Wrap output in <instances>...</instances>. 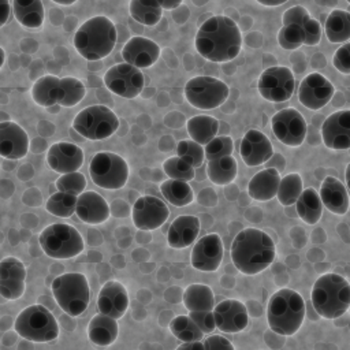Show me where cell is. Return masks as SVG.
<instances>
[{
	"label": "cell",
	"instance_id": "cell-1",
	"mask_svg": "<svg viewBox=\"0 0 350 350\" xmlns=\"http://www.w3.org/2000/svg\"><path fill=\"white\" fill-rule=\"evenodd\" d=\"M194 48L209 62L226 63L239 55L242 34L231 18L213 15L198 27L194 37Z\"/></svg>",
	"mask_w": 350,
	"mask_h": 350
},
{
	"label": "cell",
	"instance_id": "cell-2",
	"mask_svg": "<svg viewBox=\"0 0 350 350\" xmlns=\"http://www.w3.org/2000/svg\"><path fill=\"white\" fill-rule=\"evenodd\" d=\"M230 253L235 268L243 275L253 276L273 262L276 246L265 231L247 227L235 235Z\"/></svg>",
	"mask_w": 350,
	"mask_h": 350
},
{
	"label": "cell",
	"instance_id": "cell-3",
	"mask_svg": "<svg viewBox=\"0 0 350 350\" xmlns=\"http://www.w3.org/2000/svg\"><path fill=\"white\" fill-rule=\"evenodd\" d=\"M118 33L113 22L105 15H96L85 21L74 34L72 44L86 60L107 57L115 48Z\"/></svg>",
	"mask_w": 350,
	"mask_h": 350
},
{
	"label": "cell",
	"instance_id": "cell-4",
	"mask_svg": "<svg viewBox=\"0 0 350 350\" xmlns=\"http://www.w3.org/2000/svg\"><path fill=\"white\" fill-rule=\"evenodd\" d=\"M310 304L321 319L343 316L350 306L349 280L338 273H324L316 279L310 291Z\"/></svg>",
	"mask_w": 350,
	"mask_h": 350
},
{
	"label": "cell",
	"instance_id": "cell-5",
	"mask_svg": "<svg viewBox=\"0 0 350 350\" xmlns=\"http://www.w3.org/2000/svg\"><path fill=\"white\" fill-rule=\"evenodd\" d=\"M305 320V301L291 288L275 291L267 305V323L282 336H291L302 327Z\"/></svg>",
	"mask_w": 350,
	"mask_h": 350
},
{
	"label": "cell",
	"instance_id": "cell-6",
	"mask_svg": "<svg viewBox=\"0 0 350 350\" xmlns=\"http://www.w3.org/2000/svg\"><path fill=\"white\" fill-rule=\"evenodd\" d=\"M52 297L57 306L71 317L81 316L90 301V287L83 273L68 272L56 276L51 283Z\"/></svg>",
	"mask_w": 350,
	"mask_h": 350
},
{
	"label": "cell",
	"instance_id": "cell-7",
	"mask_svg": "<svg viewBox=\"0 0 350 350\" xmlns=\"http://www.w3.org/2000/svg\"><path fill=\"white\" fill-rule=\"evenodd\" d=\"M15 332L25 340L49 343L59 336V324L51 309L41 304L25 308L15 319Z\"/></svg>",
	"mask_w": 350,
	"mask_h": 350
},
{
	"label": "cell",
	"instance_id": "cell-8",
	"mask_svg": "<svg viewBox=\"0 0 350 350\" xmlns=\"http://www.w3.org/2000/svg\"><path fill=\"white\" fill-rule=\"evenodd\" d=\"M38 243L48 257L56 260L74 258L85 249L81 232L66 223L46 226L38 237Z\"/></svg>",
	"mask_w": 350,
	"mask_h": 350
},
{
	"label": "cell",
	"instance_id": "cell-9",
	"mask_svg": "<svg viewBox=\"0 0 350 350\" xmlns=\"http://www.w3.org/2000/svg\"><path fill=\"white\" fill-rule=\"evenodd\" d=\"M72 129L89 141H101L118 131L119 118L105 105H90L75 115Z\"/></svg>",
	"mask_w": 350,
	"mask_h": 350
},
{
	"label": "cell",
	"instance_id": "cell-10",
	"mask_svg": "<svg viewBox=\"0 0 350 350\" xmlns=\"http://www.w3.org/2000/svg\"><path fill=\"white\" fill-rule=\"evenodd\" d=\"M92 182L105 190H118L126 186L130 175L127 161L113 152H98L89 165Z\"/></svg>",
	"mask_w": 350,
	"mask_h": 350
},
{
	"label": "cell",
	"instance_id": "cell-11",
	"mask_svg": "<svg viewBox=\"0 0 350 350\" xmlns=\"http://www.w3.org/2000/svg\"><path fill=\"white\" fill-rule=\"evenodd\" d=\"M183 94L186 101L197 109H215L228 98L230 88L215 77L201 75L186 82Z\"/></svg>",
	"mask_w": 350,
	"mask_h": 350
},
{
	"label": "cell",
	"instance_id": "cell-12",
	"mask_svg": "<svg viewBox=\"0 0 350 350\" xmlns=\"http://www.w3.org/2000/svg\"><path fill=\"white\" fill-rule=\"evenodd\" d=\"M257 89L260 96L269 103H283L290 100L295 89L293 70L286 66L268 67L258 77Z\"/></svg>",
	"mask_w": 350,
	"mask_h": 350
},
{
	"label": "cell",
	"instance_id": "cell-13",
	"mask_svg": "<svg viewBox=\"0 0 350 350\" xmlns=\"http://www.w3.org/2000/svg\"><path fill=\"white\" fill-rule=\"evenodd\" d=\"M105 88L123 98H135L141 94L145 78L139 68L123 62L109 67L103 77Z\"/></svg>",
	"mask_w": 350,
	"mask_h": 350
},
{
	"label": "cell",
	"instance_id": "cell-14",
	"mask_svg": "<svg viewBox=\"0 0 350 350\" xmlns=\"http://www.w3.org/2000/svg\"><path fill=\"white\" fill-rule=\"evenodd\" d=\"M271 129L279 142L286 146H299L306 137V120L293 107L278 111L271 119Z\"/></svg>",
	"mask_w": 350,
	"mask_h": 350
},
{
	"label": "cell",
	"instance_id": "cell-15",
	"mask_svg": "<svg viewBox=\"0 0 350 350\" xmlns=\"http://www.w3.org/2000/svg\"><path fill=\"white\" fill-rule=\"evenodd\" d=\"M170 216L167 204L156 196L138 197L131 209L133 224L142 231H152L161 227Z\"/></svg>",
	"mask_w": 350,
	"mask_h": 350
},
{
	"label": "cell",
	"instance_id": "cell-16",
	"mask_svg": "<svg viewBox=\"0 0 350 350\" xmlns=\"http://www.w3.org/2000/svg\"><path fill=\"white\" fill-rule=\"evenodd\" d=\"M224 256L223 241L216 232L206 234L194 242L190 253V264L201 272H215L219 269Z\"/></svg>",
	"mask_w": 350,
	"mask_h": 350
},
{
	"label": "cell",
	"instance_id": "cell-17",
	"mask_svg": "<svg viewBox=\"0 0 350 350\" xmlns=\"http://www.w3.org/2000/svg\"><path fill=\"white\" fill-rule=\"evenodd\" d=\"M334 93L335 88L328 78L319 72H310L299 83L298 100L305 108L319 111L331 101Z\"/></svg>",
	"mask_w": 350,
	"mask_h": 350
},
{
	"label": "cell",
	"instance_id": "cell-18",
	"mask_svg": "<svg viewBox=\"0 0 350 350\" xmlns=\"http://www.w3.org/2000/svg\"><path fill=\"white\" fill-rule=\"evenodd\" d=\"M212 313L216 328L224 334L242 332L249 324L247 309L239 299H223L215 304Z\"/></svg>",
	"mask_w": 350,
	"mask_h": 350
},
{
	"label": "cell",
	"instance_id": "cell-19",
	"mask_svg": "<svg viewBox=\"0 0 350 350\" xmlns=\"http://www.w3.org/2000/svg\"><path fill=\"white\" fill-rule=\"evenodd\" d=\"M26 268L14 256L0 260V295L7 301H16L25 294Z\"/></svg>",
	"mask_w": 350,
	"mask_h": 350
},
{
	"label": "cell",
	"instance_id": "cell-20",
	"mask_svg": "<svg viewBox=\"0 0 350 350\" xmlns=\"http://www.w3.org/2000/svg\"><path fill=\"white\" fill-rule=\"evenodd\" d=\"M321 139L331 150L350 148V111L340 109L331 113L321 124Z\"/></svg>",
	"mask_w": 350,
	"mask_h": 350
},
{
	"label": "cell",
	"instance_id": "cell-21",
	"mask_svg": "<svg viewBox=\"0 0 350 350\" xmlns=\"http://www.w3.org/2000/svg\"><path fill=\"white\" fill-rule=\"evenodd\" d=\"M129 302L130 299L126 287L118 280H108L98 291L96 309L98 313L119 320L127 312Z\"/></svg>",
	"mask_w": 350,
	"mask_h": 350
},
{
	"label": "cell",
	"instance_id": "cell-22",
	"mask_svg": "<svg viewBox=\"0 0 350 350\" xmlns=\"http://www.w3.org/2000/svg\"><path fill=\"white\" fill-rule=\"evenodd\" d=\"M83 160V150L72 142H55L46 152L48 167L60 175L79 171Z\"/></svg>",
	"mask_w": 350,
	"mask_h": 350
},
{
	"label": "cell",
	"instance_id": "cell-23",
	"mask_svg": "<svg viewBox=\"0 0 350 350\" xmlns=\"http://www.w3.org/2000/svg\"><path fill=\"white\" fill-rule=\"evenodd\" d=\"M239 154L247 167H257L265 164L273 156V146L262 131L252 129L241 139Z\"/></svg>",
	"mask_w": 350,
	"mask_h": 350
},
{
	"label": "cell",
	"instance_id": "cell-24",
	"mask_svg": "<svg viewBox=\"0 0 350 350\" xmlns=\"http://www.w3.org/2000/svg\"><path fill=\"white\" fill-rule=\"evenodd\" d=\"M30 141L25 129L14 120L0 122V156L19 160L29 152Z\"/></svg>",
	"mask_w": 350,
	"mask_h": 350
},
{
	"label": "cell",
	"instance_id": "cell-25",
	"mask_svg": "<svg viewBox=\"0 0 350 350\" xmlns=\"http://www.w3.org/2000/svg\"><path fill=\"white\" fill-rule=\"evenodd\" d=\"M122 57L126 63L142 70L152 67L160 57V46L148 37L134 36L122 49Z\"/></svg>",
	"mask_w": 350,
	"mask_h": 350
},
{
	"label": "cell",
	"instance_id": "cell-26",
	"mask_svg": "<svg viewBox=\"0 0 350 350\" xmlns=\"http://www.w3.org/2000/svg\"><path fill=\"white\" fill-rule=\"evenodd\" d=\"M77 217L85 224H101L109 217V205L105 198L93 190H83L77 196L75 212Z\"/></svg>",
	"mask_w": 350,
	"mask_h": 350
},
{
	"label": "cell",
	"instance_id": "cell-27",
	"mask_svg": "<svg viewBox=\"0 0 350 350\" xmlns=\"http://www.w3.org/2000/svg\"><path fill=\"white\" fill-rule=\"evenodd\" d=\"M200 219L193 215L176 216L167 231V243L172 249H186L197 241Z\"/></svg>",
	"mask_w": 350,
	"mask_h": 350
},
{
	"label": "cell",
	"instance_id": "cell-28",
	"mask_svg": "<svg viewBox=\"0 0 350 350\" xmlns=\"http://www.w3.org/2000/svg\"><path fill=\"white\" fill-rule=\"evenodd\" d=\"M323 208H327L331 213L343 216L349 211V193L346 186L335 176H327L319 191Z\"/></svg>",
	"mask_w": 350,
	"mask_h": 350
},
{
	"label": "cell",
	"instance_id": "cell-29",
	"mask_svg": "<svg viewBox=\"0 0 350 350\" xmlns=\"http://www.w3.org/2000/svg\"><path fill=\"white\" fill-rule=\"evenodd\" d=\"M280 174L272 167H265L252 176L247 183V193L256 201H269L276 196Z\"/></svg>",
	"mask_w": 350,
	"mask_h": 350
},
{
	"label": "cell",
	"instance_id": "cell-30",
	"mask_svg": "<svg viewBox=\"0 0 350 350\" xmlns=\"http://www.w3.org/2000/svg\"><path fill=\"white\" fill-rule=\"evenodd\" d=\"M119 334L118 320L103 313H96L88 324L89 340L100 347L112 345Z\"/></svg>",
	"mask_w": 350,
	"mask_h": 350
},
{
	"label": "cell",
	"instance_id": "cell-31",
	"mask_svg": "<svg viewBox=\"0 0 350 350\" xmlns=\"http://www.w3.org/2000/svg\"><path fill=\"white\" fill-rule=\"evenodd\" d=\"M12 14L26 29H40L44 25L45 12L41 0H12Z\"/></svg>",
	"mask_w": 350,
	"mask_h": 350
},
{
	"label": "cell",
	"instance_id": "cell-32",
	"mask_svg": "<svg viewBox=\"0 0 350 350\" xmlns=\"http://www.w3.org/2000/svg\"><path fill=\"white\" fill-rule=\"evenodd\" d=\"M294 204H295V211L298 217L306 224L313 226L323 216L324 208L320 201L319 193L313 187L304 189Z\"/></svg>",
	"mask_w": 350,
	"mask_h": 350
},
{
	"label": "cell",
	"instance_id": "cell-33",
	"mask_svg": "<svg viewBox=\"0 0 350 350\" xmlns=\"http://www.w3.org/2000/svg\"><path fill=\"white\" fill-rule=\"evenodd\" d=\"M237 174H238V164H237V160L232 157V154L208 160L206 175L213 185L227 186L235 180Z\"/></svg>",
	"mask_w": 350,
	"mask_h": 350
},
{
	"label": "cell",
	"instance_id": "cell-34",
	"mask_svg": "<svg viewBox=\"0 0 350 350\" xmlns=\"http://www.w3.org/2000/svg\"><path fill=\"white\" fill-rule=\"evenodd\" d=\"M324 33L331 44H343L350 40V14L345 10H332L325 22Z\"/></svg>",
	"mask_w": 350,
	"mask_h": 350
},
{
	"label": "cell",
	"instance_id": "cell-35",
	"mask_svg": "<svg viewBox=\"0 0 350 350\" xmlns=\"http://www.w3.org/2000/svg\"><path fill=\"white\" fill-rule=\"evenodd\" d=\"M182 302L189 312L212 310L215 306V294L209 286L193 283L185 288Z\"/></svg>",
	"mask_w": 350,
	"mask_h": 350
},
{
	"label": "cell",
	"instance_id": "cell-36",
	"mask_svg": "<svg viewBox=\"0 0 350 350\" xmlns=\"http://www.w3.org/2000/svg\"><path fill=\"white\" fill-rule=\"evenodd\" d=\"M186 130L190 139L204 146L215 135H217L219 120L209 115H196L187 120Z\"/></svg>",
	"mask_w": 350,
	"mask_h": 350
},
{
	"label": "cell",
	"instance_id": "cell-37",
	"mask_svg": "<svg viewBox=\"0 0 350 350\" xmlns=\"http://www.w3.org/2000/svg\"><path fill=\"white\" fill-rule=\"evenodd\" d=\"M86 96L85 83L75 77H63L59 79L56 104L71 108L79 104Z\"/></svg>",
	"mask_w": 350,
	"mask_h": 350
},
{
	"label": "cell",
	"instance_id": "cell-38",
	"mask_svg": "<svg viewBox=\"0 0 350 350\" xmlns=\"http://www.w3.org/2000/svg\"><path fill=\"white\" fill-rule=\"evenodd\" d=\"M163 8L157 0H130V16L142 26H154L163 16Z\"/></svg>",
	"mask_w": 350,
	"mask_h": 350
},
{
	"label": "cell",
	"instance_id": "cell-39",
	"mask_svg": "<svg viewBox=\"0 0 350 350\" xmlns=\"http://www.w3.org/2000/svg\"><path fill=\"white\" fill-rule=\"evenodd\" d=\"M160 191L171 205L178 208L190 205L194 201L193 189L186 180L168 178L160 185Z\"/></svg>",
	"mask_w": 350,
	"mask_h": 350
},
{
	"label": "cell",
	"instance_id": "cell-40",
	"mask_svg": "<svg viewBox=\"0 0 350 350\" xmlns=\"http://www.w3.org/2000/svg\"><path fill=\"white\" fill-rule=\"evenodd\" d=\"M59 77L46 74L40 77L31 86L30 94L33 101L44 108L52 107L56 104V94H57V85Z\"/></svg>",
	"mask_w": 350,
	"mask_h": 350
},
{
	"label": "cell",
	"instance_id": "cell-41",
	"mask_svg": "<svg viewBox=\"0 0 350 350\" xmlns=\"http://www.w3.org/2000/svg\"><path fill=\"white\" fill-rule=\"evenodd\" d=\"M304 190V180L298 172H290L284 176H280V182L276 191V198L280 205L290 206L294 205L295 200L299 197Z\"/></svg>",
	"mask_w": 350,
	"mask_h": 350
},
{
	"label": "cell",
	"instance_id": "cell-42",
	"mask_svg": "<svg viewBox=\"0 0 350 350\" xmlns=\"http://www.w3.org/2000/svg\"><path fill=\"white\" fill-rule=\"evenodd\" d=\"M170 332L180 342L202 340L205 336L198 325L190 319L189 314H179L170 321Z\"/></svg>",
	"mask_w": 350,
	"mask_h": 350
},
{
	"label": "cell",
	"instance_id": "cell-43",
	"mask_svg": "<svg viewBox=\"0 0 350 350\" xmlns=\"http://www.w3.org/2000/svg\"><path fill=\"white\" fill-rule=\"evenodd\" d=\"M75 202L77 196L64 193V191H55L49 196L45 204V209L48 213L57 216V217H70L75 212Z\"/></svg>",
	"mask_w": 350,
	"mask_h": 350
},
{
	"label": "cell",
	"instance_id": "cell-44",
	"mask_svg": "<svg viewBox=\"0 0 350 350\" xmlns=\"http://www.w3.org/2000/svg\"><path fill=\"white\" fill-rule=\"evenodd\" d=\"M163 170L165 175L171 179L179 180H191L196 176V168L186 163L179 156H171L163 161Z\"/></svg>",
	"mask_w": 350,
	"mask_h": 350
},
{
	"label": "cell",
	"instance_id": "cell-45",
	"mask_svg": "<svg viewBox=\"0 0 350 350\" xmlns=\"http://www.w3.org/2000/svg\"><path fill=\"white\" fill-rule=\"evenodd\" d=\"M176 156L183 159L186 163L193 165L194 168H198L204 164L205 156H204V146L197 144L193 139H182L176 145Z\"/></svg>",
	"mask_w": 350,
	"mask_h": 350
},
{
	"label": "cell",
	"instance_id": "cell-46",
	"mask_svg": "<svg viewBox=\"0 0 350 350\" xmlns=\"http://www.w3.org/2000/svg\"><path fill=\"white\" fill-rule=\"evenodd\" d=\"M278 44L286 51H295L304 45L302 29L297 25H283L278 31Z\"/></svg>",
	"mask_w": 350,
	"mask_h": 350
},
{
	"label": "cell",
	"instance_id": "cell-47",
	"mask_svg": "<svg viewBox=\"0 0 350 350\" xmlns=\"http://www.w3.org/2000/svg\"><path fill=\"white\" fill-rule=\"evenodd\" d=\"M55 187H56L59 191H64V193H70V194L79 196V194L85 190V187H86V178H85V175L81 174L79 171L62 174V175L56 179Z\"/></svg>",
	"mask_w": 350,
	"mask_h": 350
},
{
	"label": "cell",
	"instance_id": "cell-48",
	"mask_svg": "<svg viewBox=\"0 0 350 350\" xmlns=\"http://www.w3.org/2000/svg\"><path fill=\"white\" fill-rule=\"evenodd\" d=\"M234 142L230 135H215L209 142L204 145L205 160H213L221 156L231 154Z\"/></svg>",
	"mask_w": 350,
	"mask_h": 350
},
{
	"label": "cell",
	"instance_id": "cell-49",
	"mask_svg": "<svg viewBox=\"0 0 350 350\" xmlns=\"http://www.w3.org/2000/svg\"><path fill=\"white\" fill-rule=\"evenodd\" d=\"M302 29V33H304V45H308V46H313V45H317L321 40V26L320 23L309 16L301 26Z\"/></svg>",
	"mask_w": 350,
	"mask_h": 350
},
{
	"label": "cell",
	"instance_id": "cell-50",
	"mask_svg": "<svg viewBox=\"0 0 350 350\" xmlns=\"http://www.w3.org/2000/svg\"><path fill=\"white\" fill-rule=\"evenodd\" d=\"M332 66L343 75L350 74V42H343L334 53Z\"/></svg>",
	"mask_w": 350,
	"mask_h": 350
},
{
	"label": "cell",
	"instance_id": "cell-51",
	"mask_svg": "<svg viewBox=\"0 0 350 350\" xmlns=\"http://www.w3.org/2000/svg\"><path fill=\"white\" fill-rule=\"evenodd\" d=\"M190 319L198 325L204 335L212 334L216 329L212 310H191L187 313Z\"/></svg>",
	"mask_w": 350,
	"mask_h": 350
},
{
	"label": "cell",
	"instance_id": "cell-52",
	"mask_svg": "<svg viewBox=\"0 0 350 350\" xmlns=\"http://www.w3.org/2000/svg\"><path fill=\"white\" fill-rule=\"evenodd\" d=\"M310 16L309 11L302 7V5H293L290 8H287L283 15H282V22L283 25H297V26H302V23Z\"/></svg>",
	"mask_w": 350,
	"mask_h": 350
},
{
	"label": "cell",
	"instance_id": "cell-53",
	"mask_svg": "<svg viewBox=\"0 0 350 350\" xmlns=\"http://www.w3.org/2000/svg\"><path fill=\"white\" fill-rule=\"evenodd\" d=\"M204 349L211 350V349H227V350H234V345L230 342V339L221 336V335H212L208 334L202 338Z\"/></svg>",
	"mask_w": 350,
	"mask_h": 350
},
{
	"label": "cell",
	"instance_id": "cell-54",
	"mask_svg": "<svg viewBox=\"0 0 350 350\" xmlns=\"http://www.w3.org/2000/svg\"><path fill=\"white\" fill-rule=\"evenodd\" d=\"M11 15V3L10 0H0V27H3Z\"/></svg>",
	"mask_w": 350,
	"mask_h": 350
},
{
	"label": "cell",
	"instance_id": "cell-55",
	"mask_svg": "<svg viewBox=\"0 0 350 350\" xmlns=\"http://www.w3.org/2000/svg\"><path fill=\"white\" fill-rule=\"evenodd\" d=\"M176 349H193V350H205L202 340H189L182 342Z\"/></svg>",
	"mask_w": 350,
	"mask_h": 350
},
{
	"label": "cell",
	"instance_id": "cell-56",
	"mask_svg": "<svg viewBox=\"0 0 350 350\" xmlns=\"http://www.w3.org/2000/svg\"><path fill=\"white\" fill-rule=\"evenodd\" d=\"M163 10H175L182 4L183 0H157Z\"/></svg>",
	"mask_w": 350,
	"mask_h": 350
},
{
	"label": "cell",
	"instance_id": "cell-57",
	"mask_svg": "<svg viewBox=\"0 0 350 350\" xmlns=\"http://www.w3.org/2000/svg\"><path fill=\"white\" fill-rule=\"evenodd\" d=\"M256 1L264 7H278V5L284 4L288 0H256Z\"/></svg>",
	"mask_w": 350,
	"mask_h": 350
},
{
	"label": "cell",
	"instance_id": "cell-58",
	"mask_svg": "<svg viewBox=\"0 0 350 350\" xmlns=\"http://www.w3.org/2000/svg\"><path fill=\"white\" fill-rule=\"evenodd\" d=\"M305 309H308V310H310V313L308 314V317L312 320V321H316L317 319H320V316L316 313V310L313 309V306H312V304H310V301L309 302H306V305H305Z\"/></svg>",
	"mask_w": 350,
	"mask_h": 350
},
{
	"label": "cell",
	"instance_id": "cell-59",
	"mask_svg": "<svg viewBox=\"0 0 350 350\" xmlns=\"http://www.w3.org/2000/svg\"><path fill=\"white\" fill-rule=\"evenodd\" d=\"M52 1L56 4H60V5H71V4L77 3L78 0H52Z\"/></svg>",
	"mask_w": 350,
	"mask_h": 350
},
{
	"label": "cell",
	"instance_id": "cell-60",
	"mask_svg": "<svg viewBox=\"0 0 350 350\" xmlns=\"http://www.w3.org/2000/svg\"><path fill=\"white\" fill-rule=\"evenodd\" d=\"M4 62H5V52H4V49L0 46V68L3 67Z\"/></svg>",
	"mask_w": 350,
	"mask_h": 350
},
{
	"label": "cell",
	"instance_id": "cell-61",
	"mask_svg": "<svg viewBox=\"0 0 350 350\" xmlns=\"http://www.w3.org/2000/svg\"><path fill=\"white\" fill-rule=\"evenodd\" d=\"M59 108H60V105H59V104H55V105H52V107H48V111H49V112H57Z\"/></svg>",
	"mask_w": 350,
	"mask_h": 350
},
{
	"label": "cell",
	"instance_id": "cell-62",
	"mask_svg": "<svg viewBox=\"0 0 350 350\" xmlns=\"http://www.w3.org/2000/svg\"><path fill=\"white\" fill-rule=\"evenodd\" d=\"M346 1H347V3H350V0H346Z\"/></svg>",
	"mask_w": 350,
	"mask_h": 350
}]
</instances>
